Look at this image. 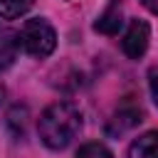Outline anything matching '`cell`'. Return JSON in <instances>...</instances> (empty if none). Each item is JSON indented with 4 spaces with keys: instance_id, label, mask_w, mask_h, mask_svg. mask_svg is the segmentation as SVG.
Returning a JSON list of instances; mask_svg holds the SVG:
<instances>
[{
    "instance_id": "9",
    "label": "cell",
    "mask_w": 158,
    "mask_h": 158,
    "mask_svg": "<svg viewBox=\"0 0 158 158\" xmlns=\"http://www.w3.org/2000/svg\"><path fill=\"white\" fill-rule=\"evenodd\" d=\"M77 158H114L111 151L104 146V143H84L79 151H77Z\"/></svg>"
},
{
    "instance_id": "8",
    "label": "cell",
    "mask_w": 158,
    "mask_h": 158,
    "mask_svg": "<svg viewBox=\"0 0 158 158\" xmlns=\"http://www.w3.org/2000/svg\"><path fill=\"white\" fill-rule=\"evenodd\" d=\"M10 37H12L10 32L0 30V69L7 67V64L12 62V57H15V42H12Z\"/></svg>"
},
{
    "instance_id": "7",
    "label": "cell",
    "mask_w": 158,
    "mask_h": 158,
    "mask_svg": "<svg viewBox=\"0 0 158 158\" xmlns=\"http://www.w3.org/2000/svg\"><path fill=\"white\" fill-rule=\"evenodd\" d=\"M32 5H35V0H0V17L15 20V17L25 15Z\"/></svg>"
},
{
    "instance_id": "2",
    "label": "cell",
    "mask_w": 158,
    "mask_h": 158,
    "mask_svg": "<svg viewBox=\"0 0 158 158\" xmlns=\"http://www.w3.org/2000/svg\"><path fill=\"white\" fill-rule=\"evenodd\" d=\"M17 44L32 54V57H49L57 47V35H54V27L44 20V17H32L27 20L20 32H17Z\"/></svg>"
},
{
    "instance_id": "1",
    "label": "cell",
    "mask_w": 158,
    "mask_h": 158,
    "mask_svg": "<svg viewBox=\"0 0 158 158\" xmlns=\"http://www.w3.org/2000/svg\"><path fill=\"white\" fill-rule=\"evenodd\" d=\"M37 131L47 148L62 151L81 131V111L72 101H57L42 111L37 121Z\"/></svg>"
},
{
    "instance_id": "3",
    "label": "cell",
    "mask_w": 158,
    "mask_h": 158,
    "mask_svg": "<svg viewBox=\"0 0 158 158\" xmlns=\"http://www.w3.org/2000/svg\"><path fill=\"white\" fill-rule=\"evenodd\" d=\"M148 40H151V27L146 20H131L128 22V30L123 32V40H121V47L126 52V57L131 59H138L146 54L148 49Z\"/></svg>"
},
{
    "instance_id": "4",
    "label": "cell",
    "mask_w": 158,
    "mask_h": 158,
    "mask_svg": "<svg viewBox=\"0 0 158 158\" xmlns=\"http://www.w3.org/2000/svg\"><path fill=\"white\" fill-rule=\"evenodd\" d=\"M141 116H143L141 106H136V104H123V106H118L116 114L109 118L106 133H109V136H123L126 131H131L133 126H138V123L143 121Z\"/></svg>"
},
{
    "instance_id": "5",
    "label": "cell",
    "mask_w": 158,
    "mask_h": 158,
    "mask_svg": "<svg viewBox=\"0 0 158 158\" xmlns=\"http://www.w3.org/2000/svg\"><path fill=\"white\" fill-rule=\"evenodd\" d=\"M123 25V10H121V2L118 0H111L104 12L99 15V20L94 22V30L101 32V35H116Z\"/></svg>"
},
{
    "instance_id": "10",
    "label": "cell",
    "mask_w": 158,
    "mask_h": 158,
    "mask_svg": "<svg viewBox=\"0 0 158 158\" xmlns=\"http://www.w3.org/2000/svg\"><path fill=\"white\" fill-rule=\"evenodd\" d=\"M148 86H151V96H153V101L158 106V64L148 69Z\"/></svg>"
},
{
    "instance_id": "6",
    "label": "cell",
    "mask_w": 158,
    "mask_h": 158,
    "mask_svg": "<svg viewBox=\"0 0 158 158\" xmlns=\"http://www.w3.org/2000/svg\"><path fill=\"white\" fill-rule=\"evenodd\" d=\"M128 158H158V131L138 136L128 148Z\"/></svg>"
},
{
    "instance_id": "11",
    "label": "cell",
    "mask_w": 158,
    "mask_h": 158,
    "mask_svg": "<svg viewBox=\"0 0 158 158\" xmlns=\"http://www.w3.org/2000/svg\"><path fill=\"white\" fill-rule=\"evenodd\" d=\"M141 2H143V5L153 12V15H158V0H141Z\"/></svg>"
},
{
    "instance_id": "12",
    "label": "cell",
    "mask_w": 158,
    "mask_h": 158,
    "mask_svg": "<svg viewBox=\"0 0 158 158\" xmlns=\"http://www.w3.org/2000/svg\"><path fill=\"white\" fill-rule=\"evenodd\" d=\"M2 96H5V89H2V84H0V101H2Z\"/></svg>"
}]
</instances>
